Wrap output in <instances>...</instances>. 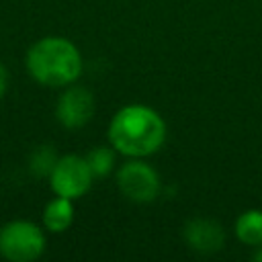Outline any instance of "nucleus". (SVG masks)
<instances>
[{
  "instance_id": "obj_9",
  "label": "nucleus",
  "mask_w": 262,
  "mask_h": 262,
  "mask_svg": "<svg viewBox=\"0 0 262 262\" xmlns=\"http://www.w3.org/2000/svg\"><path fill=\"white\" fill-rule=\"evenodd\" d=\"M235 235L246 246H262V211H244L235 221Z\"/></svg>"
},
{
  "instance_id": "obj_3",
  "label": "nucleus",
  "mask_w": 262,
  "mask_h": 262,
  "mask_svg": "<svg viewBox=\"0 0 262 262\" xmlns=\"http://www.w3.org/2000/svg\"><path fill=\"white\" fill-rule=\"evenodd\" d=\"M45 250V233L31 221H10L0 229V256L12 262L37 260Z\"/></svg>"
},
{
  "instance_id": "obj_12",
  "label": "nucleus",
  "mask_w": 262,
  "mask_h": 262,
  "mask_svg": "<svg viewBox=\"0 0 262 262\" xmlns=\"http://www.w3.org/2000/svg\"><path fill=\"white\" fill-rule=\"evenodd\" d=\"M6 88H8V72H6V68L2 66V61H0V98L4 96Z\"/></svg>"
},
{
  "instance_id": "obj_4",
  "label": "nucleus",
  "mask_w": 262,
  "mask_h": 262,
  "mask_svg": "<svg viewBox=\"0 0 262 262\" xmlns=\"http://www.w3.org/2000/svg\"><path fill=\"white\" fill-rule=\"evenodd\" d=\"M119 190L133 203H151L162 188L160 174L141 158H131L117 170Z\"/></svg>"
},
{
  "instance_id": "obj_5",
  "label": "nucleus",
  "mask_w": 262,
  "mask_h": 262,
  "mask_svg": "<svg viewBox=\"0 0 262 262\" xmlns=\"http://www.w3.org/2000/svg\"><path fill=\"white\" fill-rule=\"evenodd\" d=\"M92 170L86 162V158L82 156H63L57 158L51 174H49V182L51 188L57 196H66V199H80L88 192L90 184H92Z\"/></svg>"
},
{
  "instance_id": "obj_8",
  "label": "nucleus",
  "mask_w": 262,
  "mask_h": 262,
  "mask_svg": "<svg viewBox=\"0 0 262 262\" xmlns=\"http://www.w3.org/2000/svg\"><path fill=\"white\" fill-rule=\"evenodd\" d=\"M74 221V205L72 199L66 196H55L53 201L47 203L45 211H43V225L53 231V233H61L66 231Z\"/></svg>"
},
{
  "instance_id": "obj_1",
  "label": "nucleus",
  "mask_w": 262,
  "mask_h": 262,
  "mask_svg": "<svg viewBox=\"0 0 262 262\" xmlns=\"http://www.w3.org/2000/svg\"><path fill=\"white\" fill-rule=\"evenodd\" d=\"M166 139V123L158 111L145 104H127L115 113L108 125V141L115 151L129 158L156 154Z\"/></svg>"
},
{
  "instance_id": "obj_6",
  "label": "nucleus",
  "mask_w": 262,
  "mask_h": 262,
  "mask_svg": "<svg viewBox=\"0 0 262 262\" xmlns=\"http://www.w3.org/2000/svg\"><path fill=\"white\" fill-rule=\"evenodd\" d=\"M94 115V96L90 90L82 86H72L68 88L55 106V117L57 121L68 127V129H78L84 127Z\"/></svg>"
},
{
  "instance_id": "obj_11",
  "label": "nucleus",
  "mask_w": 262,
  "mask_h": 262,
  "mask_svg": "<svg viewBox=\"0 0 262 262\" xmlns=\"http://www.w3.org/2000/svg\"><path fill=\"white\" fill-rule=\"evenodd\" d=\"M55 162H57L55 151L49 145H43V147H39L33 154V158H31V170L37 176H49L51 170H53V166H55Z\"/></svg>"
},
{
  "instance_id": "obj_7",
  "label": "nucleus",
  "mask_w": 262,
  "mask_h": 262,
  "mask_svg": "<svg viewBox=\"0 0 262 262\" xmlns=\"http://www.w3.org/2000/svg\"><path fill=\"white\" fill-rule=\"evenodd\" d=\"M182 237L188 244L190 250L199 252V254H213L219 252L225 244V231L223 227L207 217H194L190 219L184 229H182Z\"/></svg>"
},
{
  "instance_id": "obj_2",
  "label": "nucleus",
  "mask_w": 262,
  "mask_h": 262,
  "mask_svg": "<svg viewBox=\"0 0 262 262\" xmlns=\"http://www.w3.org/2000/svg\"><path fill=\"white\" fill-rule=\"evenodd\" d=\"M27 68L43 86H68L82 74V55L72 41L63 37H45L31 45Z\"/></svg>"
},
{
  "instance_id": "obj_10",
  "label": "nucleus",
  "mask_w": 262,
  "mask_h": 262,
  "mask_svg": "<svg viewBox=\"0 0 262 262\" xmlns=\"http://www.w3.org/2000/svg\"><path fill=\"white\" fill-rule=\"evenodd\" d=\"M86 162H88V166H90V170H92L94 176H98V178L100 176H106L115 168V147L113 145L111 147L98 145V147H94V149L88 151Z\"/></svg>"
}]
</instances>
